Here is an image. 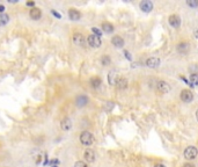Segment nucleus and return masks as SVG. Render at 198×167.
I'll list each match as a JSON object with an SVG mask.
<instances>
[{
    "label": "nucleus",
    "instance_id": "f704fd0d",
    "mask_svg": "<svg viewBox=\"0 0 198 167\" xmlns=\"http://www.w3.org/2000/svg\"><path fill=\"white\" fill-rule=\"evenodd\" d=\"M51 167H58V166H57V165H55V166H51Z\"/></svg>",
    "mask_w": 198,
    "mask_h": 167
},
{
    "label": "nucleus",
    "instance_id": "1a4fd4ad",
    "mask_svg": "<svg viewBox=\"0 0 198 167\" xmlns=\"http://www.w3.org/2000/svg\"><path fill=\"white\" fill-rule=\"evenodd\" d=\"M85 160H86V162H95V158H96V156H95V152H94L92 149H87V150L85 151Z\"/></svg>",
    "mask_w": 198,
    "mask_h": 167
},
{
    "label": "nucleus",
    "instance_id": "72a5a7b5",
    "mask_svg": "<svg viewBox=\"0 0 198 167\" xmlns=\"http://www.w3.org/2000/svg\"><path fill=\"white\" fill-rule=\"evenodd\" d=\"M196 118H197V121H198V109H197V111H196Z\"/></svg>",
    "mask_w": 198,
    "mask_h": 167
},
{
    "label": "nucleus",
    "instance_id": "20e7f679",
    "mask_svg": "<svg viewBox=\"0 0 198 167\" xmlns=\"http://www.w3.org/2000/svg\"><path fill=\"white\" fill-rule=\"evenodd\" d=\"M181 100H182L183 102L189 103V102H191L192 100H193V94H192V92L191 91H189V89H183V91L181 92Z\"/></svg>",
    "mask_w": 198,
    "mask_h": 167
},
{
    "label": "nucleus",
    "instance_id": "f257e3e1",
    "mask_svg": "<svg viewBox=\"0 0 198 167\" xmlns=\"http://www.w3.org/2000/svg\"><path fill=\"white\" fill-rule=\"evenodd\" d=\"M80 142H81L82 145L89 146V145L93 144L94 136L90 133H89V131H82L81 135H80Z\"/></svg>",
    "mask_w": 198,
    "mask_h": 167
},
{
    "label": "nucleus",
    "instance_id": "6ab92c4d",
    "mask_svg": "<svg viewBox=\"0 0 198 167\" xmlns=\"http://www.w3.org/2000/svg\"><path fill=\"white\" fill-rule=\"evenodd\" d=\"M102 30H103L104 33H107V34H110V33L114 31V26L109 22L102 23Z\"/></svg>",
    "mask_w": 198,
    "mask_h": 167
},
{
    "label": "nucleus",
    "instance_id": "f3484780",
    "mask_svg": "<svg viewBox=\"0 0 198 167\" xmlns=\"http://www.w3.org/2000/svg\"><path fill=\"white\" fill-rule=\"evenodd\" d=\"M116 87L119 89H125L128 87V80L125 78H118L116 82Z\"/></svg>",
    "mask_w": 198,
    "mask_h": 167
},
{
    "label": "nucleus",
    "instance_id": "0eeeda50",
    "mask_svg": "<svg viewBox=\"0 0 198 167\" xmlns=\"http://www.w3.org/2000/svg\"><path fill=\"white\" fill-rule=\"evenodd\" d=\"M88 98L86 95H79V96H76V107H79V108H81V107H85L86 104L88 103Z\"/></svg>",
    "mask_w": 198,
    "mask_h": 167
},
{
    "label": "nucleus",
    "instance_id": "ddd939ff",
    "mask_svg": "<svg viewBox=\"0 0 198 167\" xmlns=\"http://www.w3.org/2000/svg\"><path fill=\"white\" fill-rule=\"evenodd\" d=\"M69 17H70L71 20H73V21H78V20H80L81 14H80L79 11H76L74 8H71L70 11H69Z\"/></svg>",
    "mask_w": 198,
    "mask_h": 167
},
{
    "label": "nucleus",
    "instance_id": "473e14b6",
    "mask_svg": "<svg viewBox=\"0 0 198 167\" xmlns=\"http://www.w3.org/2000/svg\"><path fill=\"white\" fill-rule=\"evenodd\" d=\"M195 36H196V38H198V30L195 31Z\"/></svg>",
    "mask_w": 198,
    "mask_h": 167
},
{
    "label": "nucleus",
    "instance_id": "bb28decb",
    "mask_svg": "<svg viewBox=\"0 0 198 167\" xmlns=\"http://www.w3.org/2000/svg\"><path fill=\"white\" fill-rule=\"evenodd\" d=\"M51 13H52V15H55V16L57 17V19H62V15H60V14H59L58 12H56V11H51Z\"/></svg>",
    "mask_w": 198,
    "mask_h": 167
},
{
    "label": "nucleus",
    "instance_id": "4be33fe9",
    "mask_svg": "<svg viewBox=\"0 0 198 167\" xmlns=\"http://www.w3.org/2000/svg\"><path fill=\"white\" fill-rule=\"evenodd\" d=\"M190 82L192 86H198V73H192L190 75Z\"/></svg>",
    "mask_w": 198,
    "mask_h": 167
},
{
    "label": "nucleus",
    "instance_id": "412c9836",
    "mask_svg": "<svg viewBox=\"0 0 198 167\" xmlns=\"http://www.w3.org/2000/svg\"><path fill=\"white\" fill-rule=\"evenodd\" d=\"M9 22V16L7 14H0V27L1 26H6L7 23Z\"/></svg>",
    "mask_w": 198,
    "mask_h": 167
},
{
    "label": "nucleus",
    "instance_id": "7c9ffc66",
    "mask_svg": "<svg viewBox=\"0 0 198 167\" xmlns=\"http://www.w3.org/2000/svg\"><path fill=\"white\" fill-rule=\"evenodd\" d=\"M183 167H195V165H192V164H184Z\"/></svg>",
    "mask_w": 198,
    "mask_h": 167
},
{
    "label": "nucleus",
    "instance_id": "4468645a",
    "mask_svg": "<svg viewBox=\"0 0 198 167\" xmlns=\"http://www.w3.org/2000/svg\"><path fill=\"white\" fill-rule=\"evenodd\" d=\"M60 127H62V130L69 131V130H71V128H72V121H71L69 117H65L64 120L62 121V123H60Z\"/></svg>",
    "mask_w": 198,
    "mask_h": 167
},
{
    "label": "nucleus",
    "instance_id": "c85d7f7f",
    "mask_svg": "<svg viewBox=\"0 0 198 167\" xmlns=\"http://www.w3.org/2000/svg\"><path fill=\"white\" fill-rule=\"evenodd\" d=\"M26 5H27V6H29V7H33V6L35 5V2H34V1H28V2L26 4Z\"/></svg>",
    "mask_w": 198,
    "mask_h": 167
},
{
    "label": "nucleus",
    "instance_id": "5701e85b",
    "mask_svg": "<svg viewBox=\"0 0 198 167\" xmlns=\"http://www.w3.org/2000/svg\"><path fill=\"white\" fill-rule=\"evenodd\" d=\"M101 63H102V65H104V66H107V65H109V64L111 63L110 57H109L108 55H104L103 57L101 58Z\"/></svg>",
    "mask_w": 198,
    "mask_h": 167
},
{
    "label": "nucleus",
    "instance_id": "a878e982",
    "mask_svg": "<svg viewBox=\"0 0 198 167\" xmlns=\"http://www.w3.org/2000/svg\"><path fill=\"white\" fill-rule=\"evenodd\" d=\"M73 167H88V165L85 162H76Z\"/></svg>",
    "mask_w": 198,
    "mask_h": 167
},
{
    "label": "nucleus",
    "instance_id": "f03ea898",
    "mask_svg": "<svg viewBox=\"0 0 198 167\" xmlns=\"http://www.w3.org/2000/svg\"><path fill=\"white\" fill-rule=\"evenodd\" d=\"M198 154V150L195 146H188L186 150H184V157L188 160H192L195 159Z\"/></svg>",
    "mask_w": 198,
    "mask_h": 167
},
{
    "label": "nucleus",
    "instance_id": "39448f33",
    "mask_svg": "<svg viewBox=\"0 0 198 167\" xmlns=\"http://www.w3.org/2000/svg\"><path fill=\"white\" fill-rule=\"evenodd\" d=\"M73 43L78 46H85V44H86V40H85V37H83V35L82 34L76 33V34L73 35Z\"/></svg>",
    "mask_w": 198,
    "mask_h": 167
},
{
    "label": "nucleus",
    "instance_id": "cd10ccee",
    "mask_svg": "<svg viewBox=\"0 0 198 167\" xmlns=\"http://www.w3.org/2000/svg\"><path fill=\"white\" fill-rule=\"evenodd\" d=\"M124 55L126 56V58H128L129 60H131L132 59V57H131V55H130V52H128V51H124Z\"/></svg>",
    "mask_w": 198,
    "mask_h": 167
},
{
    "label": "nucleus",
    "instance_id": "f8f14e48",
    "mask_svg": "<svg viewBox=\"0 0 198 167\" xmlns=\"http://www.w3.org/2000/svg\"><path fill=\"white\" fill-rule=\"evenodd\" d=\"M157 87V91L161 93H168L170 91V86H169L168 82H166V81H159Z\"/></svg>",
    "mask_w": 198,
    "mask_h": 167
},
{
    "label": "nucleus",
    "instance_id": "6e6552de",
    "mask_svg": "<svg viewBox=\"0 0 198 167\" xmlns=\"http://www.w3.org/2000/svg\"><path fill=\"white\" fill-rule=\"evenodd\" d=\"M169 24L173 27V28H179L181 26V19L179 15H170L169 16Z\"/></svg>",
    "mask_w": 198,
    "mask_h": 167
},
{
    "label": "nucleus",
    "instance_id": "9b49d317",
    "mask_svg": "<svg viewBox=\"0 0 198 167\" xmlns=\"http://www.w3.org/2000/svg\"><path fill=\"white\" fill-rule=\"evenodd\" d=\"M146 65H147L148 67H151V69H155V67H157V66L160 65V59L157 57L148 58V59L146 60Z\"/></svg>",
    "mask_w": 198,
    "mask_h": 167
},
{
    "label": "nucleus",
    "instance_id": "2f4dec72",
    "mask_svg": "<svg viewBox=\"0 0 198 167\" xmlns=\"http://www.w3.org/2000/svg\"><path fill=\"white\" fill-rule=\"evenodd\" d=\"M154 167H166L164 165H162V164H157V165H155Z\"/></svg>",
    "mask_w": 198,
    "mask_h": 167
},
{
    "label": "nucleus",
    "instance_id": "2eb2a0df",
    "mask_svg": "<svg viewBox=\"0 0 198 167\" xmlns=\"http://www.w3.org/2000/svg\"><path fill=\"white\" fill-rule=\"evenodd\" d=\"M111 43L114 44V46H116V48H123L124 46V40H123L121 36H114L112 40H111Z\"/></svg>",
    "mask_w": 198,
    "mask_h": 167
},
{
    "label": "nucleus",
    "instance_id": "aec40b11",
    "mask_svg": "<svg viewBox=\"0 0 198 167\" xmlns=\"http://www.w3.org/2000/svg\"><path fill=\"white\" fill-rule=\"evenodd\" d=\"M101 84H102V81H101V79H100L99 77H93V78L90 79V85H92V87H94V88L100 87L101 86Z\"/></svg>",
    "mask_w": 198,
    "mask_h": 167
},
{
    "label": "nucleus",
    "instance_id": "a211bd4d",
    "mask_svg": "<svg viewBox=\"0 0 198 167\" xmlns=\"http://www.w3.org/2000/svg\"><path fill=\"white\" fill-rule=\"evenodd\" d=\"M117 79H118V77H117L116 71H110V72H109V75H108V81H109V84H110V85H116Z\"/></svg>",
    "mask_w": 198,
    "mask_h": 167
},
{
    "label": "nucleus",
    "instance_id": "393cba45",
    "mask_svg": "<svg viewBox=\"0 0 198 167\" xmlns=\"http://www.w3.org/2000/svg\"><path fill=\"white\" fill-rule=\"evenodd\" d=\"M92 31H93V35H96V36H101L102 35V30H100L99 28H96V27H93L92 28Z\"/></svg>",
    "mask_w": 198,
    "mask_h": 167
},
{
    "label": "nucleus",
    "instance_id": "9d476101",
    "mask_svg": "<svg viewBox=\"0 0 198 167\" xmlns=\"http://www.w3.org/2000/svg\"><path fill=\"white\" fill-rule=\"evenodd\" d=\"M29 15L33 20H40L42 17V11L37 7H33L29 12Z\"/></svg>",
    "mask_w": 198,
    "mask_h": 167
},
{
    "label": "nucleus",
    "instance_id": "c756f323",
    "mask_svg": "<svg viewBox=\"0 0 198 167\" xmlns=\"http://www.w3.org/2000/svg\"><path fill=\"white\" fill-rule=\"evenodd\" d=\"M5 11V6L4 5H0V14H2V12Z\"/></svg>",
    "mask_w": 198,
    "mask_h": 167
},
{
    "label": "nucleus",
    "instance_id": "7ed1b4c3",
    "mask_svg": "<svg viewBox=\"0 0 198 167\" xmlns=\"http://www.w3.org/2000/svg\"><path fill=\"white\" fill-rule=\"evenodd\" d=\"M87 43L92 46V48H100V46H101V43H102V41H101V38H100L99 36L92 34L87 37Z\"/></svg>",
    "mask_w": 198,
    "mask_h": 167
},
{
    "label": "nucleus",
    "instance_id": "dca6fc26",
    "mask_svg": "<svg viewBox=\"0 0 198 167\" xmlns=\"http://www.w3.org/2000/svg\"><path fill=\"white\" fill-rule=\"evenodd\" d=\"M177 50H179V52H181V53H186V52L190 50V44L186 43V42H182V43H180V44L177 45Z\"/></svg>",
    "mask_w": 198,
    "mask_h": 167
},
{
    "label": "nucleus",
    "instance_id": "b1692460",
    "mask_svg": "<svg viewBox=\"0 0 198 167\" xmlns=\"http://www.w3.org/2000/svg\"><path fill=\"white\" fill-rule=\"evenodd\" d=\"M186 5L190 6V7H197L198 0H188V1H186Z\"/></svg>",
    "mask_w": 198,
    "mask_h": 167
},
{
    "label": "nucleus",
    "instance_id": "423d86ee",
    "mask_svg": "<svg viewBox=\"0 0 198 167\" xmlns=\"http://www.w3.org/2000/svg\"><path fill=\"white\" fill-rule=\"evenodd\" d=\"M140 9L145 13H150L153 9V2L150 0H144L140 2Z\"/></svg>",
    "mask_w": 198,
    "mask_h": 167
}]
</instances>
